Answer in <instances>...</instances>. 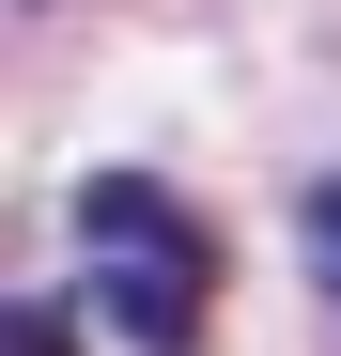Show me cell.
Here are the masks:
<instances>
[{
  "label": "cell",
  "instance_id": "1",
  "mask_svg": "<svg viewBox=\"0 0 341 356\" xmlns=\"http://www.w3.org/2000/svg\"><path fill=\"white\" fill-rule=\"evenodd\" d=\"M78 264H93V310L140 356H187L202 310H217V232L170 202L155 170H93L78 186Z\"/></svg>",
  "mask_w": 341,
  "mask_h": 356
},
{
  "label": "cell",
  "instance_id": "3",
  "mask_svg": "<svg viewBox=\"0 0 341 356\" xmlns=\"http://www.w3.org/2000/svg\"><path fill=\"white\" fill-rule=\"evenodd\" d=\"M0 356H78V325L63 310H0Z\"/></svg>",
  "mask_w": 341,
  "mask_h": 356
},
{
  "label": "cell",
  "instance_id": "2",
  "mask_svg": "<svg viewBox=\"0 0 341 356\" xmlns=\"http://www.w3.org/2000/svg\"><path fill=\"white\" fill-rule=\"evenodd\" d=\"M295 232H310V279L341 294V170H326V186H310V217H295Z\"/></svg>",
  "mask_w": 341,
  "mask_h": 356
}]
</instances>
